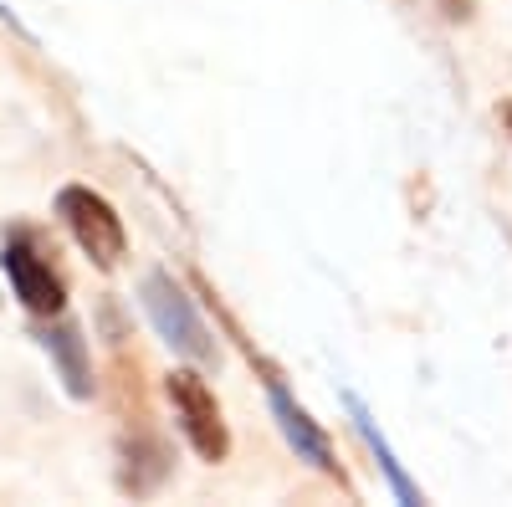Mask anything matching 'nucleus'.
<instances>
[{
  "label": "nucleus",
  "instance_id": "7",
  "mask_svg": "<svg viewBox=\"0 0 512 507\" xmlns=\"http://www.w3.org/2000/svg\"><path fill=\"white\" fill-rule=\"evenodd\" d=\"M344 405H349V415H354V426H359V436H364V446L379 456V472L384 477H390V487H395V497L400 502H420V487L405 477V467H400V461H395V451H390V441H384L379 436V426H374V415L364 410V400L359 395H344Z\"/></svg>",
  "mask_w": 512,
  "mask_h": 507
},
{
  "label": "nucleus",
  "instance_id": "2",
  "mask_svg": "<svg viewBox=\"0 0 512 507\" xmlns=\"http://www.w3.org/2000/svg\"><path fill=\"white\" fill-rule=\"evenodd\" d=\"M164 395H169V405H175V420H180L190 451L200 461H210V467H221V461L231 456V426L221 415L216 390L205 385V374L200 369H175L164 379Z\"/></svg>",
  "mask_w": 512,
  "mask_h": 507
},
{
  "label": "nucleus",
  "instance_id": "4",
  "mask_svg": "<svg viewBox=\"0 0 512 507\" xmlns=\"http://www.w3.org/2000/svg\"><path fill=\"white\" fill-rule=\"evenodd\" d=\"M0 267H6L16 303H21L31 318H62V308H67V282H62V272L47 262V251L36 246L31 231H21V226L6 231Z\"/></svg>",
  "mask_w": 512,
  "mask_h": 507
},
{
  "label": "nucleus",
  "instance_id": "1",
  "mask_svg": "<svg viewBox=\"0 0 512 507\" xmlns=\"http://www.w3.org/2000/svg\"><path fill=\"white\" fill-rule=\"evenodd\" d=\"M57 216H62L67 236L82 246V257H88L93 267L113 272L128 257V231H123V216L113 210L108 195H98L88 185H62L57 190Z\"/></svg>",
  "mask_w": 512,
  "mask_h": 507
},
{
  "label": "nucleus",
  "instance_id": "8",
  "mask_svg": "<svg viewBox=\"0 0 512 507\" xmlns=\"http://www.w3.org/2000/svg\"><path fill=\"white\" fill-rule=\"evenodd\" d=\"M123 461H128L123 487L134 492V497L154 492V487L169 477V451H164V441H154V436H134V441H123Z\"/></svg>",
  "mask_w": 512,
  "mask_h": 507
},
{
  "label": "nucleus",
  "instance_id": "3",
  "mask_svg": "<svg viewBox=\"0 0 512 507\" xmlns=\"http://www.w3.org/2000/svg\"><path fill=\"white\" fill-rule=\"evenodd\" d=\"M144 313H149V323L159 328V338L175 354H185L195 364H216L221 359V344L210 338V328L200 323L195 303L185 298V287H175L169 272H149L144 277Z\"/></svg>",
  "mask_w": 512,
  "mask_h": 507
},
{
  "label": "nucleus",
  "instance_id": "9",
  "mask_svg": "<svg viewBox=\"0 0 512 507\" xmlns=\"http://www.w3.org/2000/svg\"><path fill=\"white\" fill-rule=\"evenodd\" d=\"M497 118H502V129L512 134V98H507V103H497Z\"/></svg>",
  "mask_w": 512,
  "mask_h": 507
},
{
  "label": "nucleus",
  "instance_id": "6",
  "mask_svg": "<svg viewBox=\"0 0 512 507\" xmlns=\"http://www.w3.org/2000/svg\"><path fill=\"white\" fill-rule=\"evenodd\" d=\"M41 338V349H47V359L57 364L62 374V390L72 400H93V359H88V338L77 333V323H47L36 333Z\"/></svg>",
  "mask_w": 512,
  "mask_h": 507
},
{
  "label": "nucleus",
  "instance_id": "5",
  "mask_svg": "<svg viewBox=\"0 0 512 507\" xmlns=\"http://www.w3.org/2000/svg\"><path fill=\"white\" fill-rule=\"evenodd\" d=\"M267 400H272V415H277V426H282V436H287V446L297 451V461H308L313 472H323V477H338L344 482V472H338V461H333V441L323 436V426L318 420L297 405L292 395H287V385L277 374H267Z\"/></svg>",
  "mask_w": 512,
  "mask_h": 507
}]
</instances>
